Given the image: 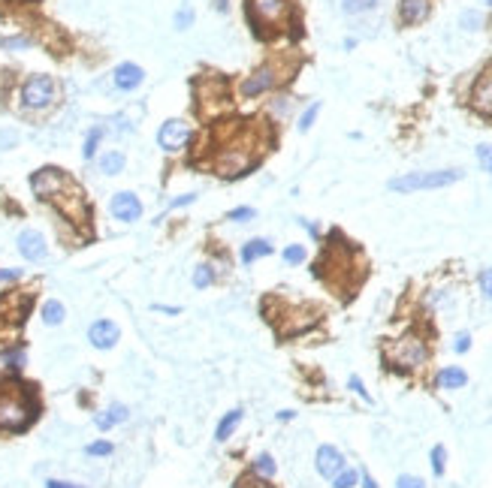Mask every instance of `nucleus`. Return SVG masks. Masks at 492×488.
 Masks as SVG:
<instances>
[{"label":"nucleus","mask_w":492,"mask_h":488,"mask_svg":"<svg viewBox=\"0 0 492 488\" xmlns=\"http://www.w3.org/2000/svg\"><path fill=\"white\" fill-rule=\"evenodd\" d=\"M194 199H197V193H187V196H182V199H175V202H172V208H182V205H191Z\"/></svg>","instance_id":"37"},{"label":"nucleus","mask_w":492,"mask_h":488,"mask_svg":"<svg viewBox=\"0 0 492 488\" xmlns=\"http://www.w3.org/2000/svg\"><path fill=\"white\" fill-rule=\"evenodd\" d=\"M362 488H377V485H375V479L369 477V473H362Z\"/></svg>","instance_id":"40"},{"label":"nucleus","mask_w":492,"mask_h":488,"mask_svg":"<svg viewBox=\"0 0 492 488\" xmlns=\"http://www.w3.org/2000/svg\"><path fill=\"white\" fill-rule=\"evenodd\" d=\"M375 4H377V0H342L345 12H350V16H357V12H369Z\"/></svg>","instance_id":"24"},{"label":"nucleus","mask_w":492,"mask_h":488,"mask_svg":"<svg viewBox=\"0 0 492 488\" xmlns=\"http://www.w3.org/2000/svg\"><path fill=\"white\" fill-rule=\"evenodd\" d=\"M194 24V9L191 6H182L175 12V31H187Z\"/></svg>","instance_id":"25"},{"label":"nucleus","mask_w":492,"mask_h":488,"mask_svg":"<svg viewBox=\"0 0 492 488\" xmlns=\"http://www.w3.org/2000/svg\"><path fill=\"white\" fill-rule=\"evenodd\" d=\"M474 109L483 112V115H492V75H486V79L477 85V91H474Z\"/></svg>","instance_id":"17"},{"label":"nucleus","mask_w":492,"mask_h":488,"mask_svg":"<svg viewBox=\"0 0 492 488\" xmlns=\"http://www.w3.org/2000/svg\"><path fill=\"white\" fill-rule=\"evenodd\" d=\"M462 21H465V24H481V18L471 16V12H469V16H462Z\"/></svg>","instance_id":"41"},{"label":"nucleus","mask_w":492,"mask_h":488,"mask_svg":"<svg viewBox=\"0 0 492 488\" xmlns=\"http://www.w3.org/2000/svg\"><path fill=\"white\" fill-rule=\"evenodd\" d=\"M287 9V0H248V12L254 24H275Z\"/></svg>","instance_id":"7"},{"label":"nucleus","mask_w":492,"mask_h":488,"mask_svg":"<svg viewBox=\"0 0 492 488\" xmlns=\"http://www.w3.org/2000/svg\"><path fill=\"white\" fill-rule=\"evenodd\" d=\"M357 479H360V473L357 470H350V467H342L333 477V488H353L357 485Z\"/></svg>","instance_id":"22"},{"label":"nucleus","mask_w":492,"mask_h":488,"mask_svg":"<svg viewBox=\"0 0 492 488\" xmlns=\"http://www.w3.org/2000/svg\"><path fill=\"white\" fill-rule=\"evenodd\" d=\"M396 488H426V482L420 479V477H399V482H396Z\"/></svg>","instance_id":"31"},{"label":"nucleus","mask_w":492,"mask_h":488,"mask_svg":"<svg viewBox=\"0 0 492 488\" xmlns=\"http://www.w3.org/2000/svg\"><path fill=\"white\" fill-rule=\"evenodd\" d=\"M471 346V338H469V331H462V335H456V344H453V350L456 353H465Z\"/></svg>","instance_id":"35"},{"label":"nucleus","mask_w":492,"mask_h":488,"mask_svg":"<svg viewBox=\"0 0 492 488\" xmlns=\"http://www.w3.org/2000/svg\"><path fill=\"white\" fill-rule=\"evenodd\" d=\"M481 290H483L486 299H492V268H483L481 272Z\"/></svg>","instance_id":"34"},{"label":"nucleus","mask_w":492,"mask_h":488,"mask_svg":"<svg viewBox=\"0 0 492 488\" xmlns=\"http://www.w3.org/2000/svg\"><path fill=\"white\" fill-rule=\"evenodd\" d=\"M109 211H112L115 221L133 223V221H140V217H142V202H140V196H136V193H130V190H121V193L112 196Z\"/></svg>","instance_id":"6"},{"label":"nucleus","mask_w":492,"mask_h":488,"mask_svg":"<svg viewBox=\"0 0 492 488\" xmlns=\"http://www.w3.org/2000/svg\"><path fill=\"white\" fill-rule=\"evenodd\" d=\"M46 488H82V485H73V482H58V479H48Z\"/></svg>","instance_id":"39"},{"label":"nucleus","mask_w":492,"mask_h":488,"mask_svg":"<svg viewBox=\"0 0 492 488\" xmlns=\"http://www.w3.org/2000/svg\"><path fill=\"white\" fill-rule=\"evenodd\" d=\"M124 154L121 151H106L103 157H100V172H106V175H118L124 169Z\"/></svg>","instance_id":"19"},{"label":"nucleus","mask_w":492,"mask_h":488,"mask_svg":"<svg viewBox=\"0 0 492 488\" xmlns=\"http://www.w3.org/2000/svg\"><path fill=\"white\" fill-rule=\"evenodd\" d=\"M251 217H254V208H233L230 211V221H236V223H248Z\"/></svg>","instance_id":"33"},{"label":"nucleus","mask_w":492,"mask_h":488,"mask_svg":"<svg viewBox=\"0 0 492 488\" xmlns=\"http://www.w3.org/2000/svg\"><path fill=\"white\" fill-rule=\"evenodd\" d=\"M272 85H275V73H272L269 67H263L260 73L248 75V79L239 85V94H242V97H257V94H263V91H269Z\"/></svg>","instance_id":"11"},{"label":"nucleus","mask_w":492,"mask_h":488,"mask_svg":"<svg viewBox=\"0 0 492 488\" xmlns=\"http://www.w3.org/2000/svg\"><path fill=\"white\" fill-rule=\"evenodd\" d=\"M19 277H21L19 268H9V272H0V280H19Z\"/></svg>","instance_id":"38"},{"label":"nucleus","mask_w":492,"mask_h":488,"mask_svg":"<svg viewBox=\"0 0 492 488\" xmlns=\"http://www.w3.org/2000/svg\"><path fill=\"white\" fill-rule=\"evenodd\" d=\"M118 338H121V331L112 319H97V323L88 329V341H91L97 350H112V346L118 344Z\"/></svg>","instance_id":"8"},{"label":"nucleus","mask_w":492,"mask_h":488,"mask_svg":"<svg viewBox=\"0 0 492 488\" xmlns=\"http://www.w3.org/2000/svg\"><path fill=\"white\" fill-rule=\"evenodd\" d=\"M318 112H320V102H311V106L305 109V115L299 118V130H302V133L311 130V124H314V118H318Z\"/></svg>","instance_id":"27"},{"label":"nucleus","mask_w":492,"mask_h":488,"mask_svg":"<svg viewBox=\"0 0 492 488\" xmlns=\"http://www.w3.org/2000/svg\"><path fill=\"white\" fill-rule=\"evenodd\" d=\"M462 178L459 169H438V172H408L402 178H393L389 181V190L396 193H414V190H438L447 184H456Z\"/></svg>","instance_id":"2"},{"label":"nucleus","mask_w":492,"mask_h":488,"mask_svg":"<svg viewBox=\"0 0 492 488\" xmlns=\"http://www.w3.org/2000/svg\"><path fill=\"white\" fill-rule=\"evenodd\" d=\"M64 317H67V311H64V304L61 302H46L43 304V323L46 326H61L64 323Z\"/></svg>","instance_id":"20"},{"label":"nucleus","mask_w":492,"mask_h":488,"mask_svg":"<svg viewBox=\"0 0 492 488\" xmlns=\"http://www.w3.org/2000/svg\"><path fill=\"white\" fill-rule=\"evenodd\" d=\"M239 422H242V410H230V413H226V416L221 419L218 431H214V440H218V443L230 440V437H233V431L239 428Z\"/></svg>","instance_id":"18"},{"label":"nucleus","mask_w":492,"mask_h":488,"mask_svg":"<svg viewBox=\"0 0 492 488\" xmlns=\"http://www.w3.org/2000/svg\"><path fill=\"white\" fill-rule=\"evenodd\" d=\"M21 100H24V106H28V109L52 106V100H55L52 75H33V79H28V82H24V87H21Z\"/></svg>","instance_id":"3"},{"label":"nucleus","mask_w":492,"mask_h":488,"mask_svg":"<svg viewBox=\"0 0 492 488\" xmlns=\"http://www.w3.org/2000/svg\"><path fill=\"white\" fill-rule=\"evenodd\" d=\"M269 253H272V244L266 238H251L242 248V262L251 265V262H257V260H263V256H269Z\"/></svg>","instance_id":"14"},{"label":"nucleus","mask_w":492,"mask_h":488,"mask_svg":"<svg viewBox=\"0 0 492 488\" xmlns=\"http://www.w3.org/2000/svg\"><path fill=\"white\" fill-rule=\"evenodd\" d=\"M33 419V404L28 401L19 386H4L0 392V428L6 431H24Z\"/></svg>","instance_id":"1"},{"label":"nucleus","mask_w":492,"mask_h":488,"mask_svg":"<svg viewBox=\"0 0 492 488\" xmlns=\"http://www.w3.org/2000/svg\"><path fill=\"white\" fill-rule=\"evenodd\" d=\"M465 383H469V374H465L462 368H444V371H438V386L441 389H462Z\"/></svg>","instance_id":"16"},{"label":"nucleus","mask_w":492,"mask_h":488,"mask_svg":"<svg viewBox=\"0 0 492 488\" xmlns=\"http://www.w3.org/2000/svg\"><path fill=\"white\" fill-rule=\"evenodd\" d=\"M214 284V272H211V265H197L194 268V287L197 290H206V287H211Z\"/></svg>","instance_id":"21"},{"label":"nucleus","mask_w":492,"mask_h":488,"mask_svg":"<svg viewBox=\"0 0 492 488\" xmlns=\"http://www.w3.org/2000/svg\"><path fill=\"white\" fill-rule=\"evenodd\" d=\"M477 160L483 163L486 172H492V148H489V145H481V148H477Z\"/></svg>","instance_id":"32"},{"label":"nucleus","mask_w":492,"mask_h":488,"mask_svg":"<svg viewBox=\"0 0 492 488\" xmlns=\"http://www.w3.org/2000/svg\"><path fill=\"white\" fill-rule=\"evenodd\" d=\"M426 16H429V0H402L399 4L402 24H420Z\"/></svg>","instance_id":"13"},{"label":"nucleus","mask_w":492,"mask_h":488,"mask_svg":"<svg viewBox=\"0 0 492 488\" xmlns=\"http://www.w3.org/2000/svg\"><path fill=\"white\" fill-rule=\"evenodd\" d=\"M88 455H112V443H106V440H97V443H91L85 449Z\"/></svg>","instance_id":"30"},{"label":"nucleus","mask_w":492,"mask_h":488,"mask_svg":"<svg viewBox=\"0 0 492 488\" xmlns=\"http://www.w3.org/2000/svg\"><path fill=\"white\" fill-rule=\"evenodd\" d=\"M187 139H191V127H187L184 121H179V118L167 121L157 130V145L163 151H182L187 145Z\"/></svg>","instance_id":"5"},{"label":"nucleus","mask_w":492,"mask_h":488,"mask_svg":"<svg viewBox=\"0 0 492 488\" xmlns=\"http://www.w3.org/2000/svg\"><path fill=\"white\" fill-rule=\"evenodd\" d=\"M254 470H257V473H263V477H275V470H278V467H275L272 455L263 452V455H257V461H254Z\"/></svg>","instance_id":"23"},{"label":"nucleus","mask_w":492,"mask_h":488,"mask_svg":"<svg viewBox=\"0 0 492 488\" xmlns=\"http://www.w3.org/2000/svg\"><path fill=\"white\" fill-rule=\"evenodd\" d=\"M142 67H136V63H121V67H115V87H121V91H133V87L142 85Z\"/></svg>","instance_id":"12"},{"label":"nucleus","mask_w":492,"mask_h":488,"mask_svg":"<svg viewBox=\"0 0 492 488\" xmlns=\"http://www.w3.org/2000/svg\"><path fill=\"white\" fill-rule=\"evenodd\" d=\"M350 389H353V392H357V395H362V398H365V401H369V392H365V389H362V383H360V377H350Z\"/></svg>","instance_id":"36"},{"label":"nucleus","mask_w":492,"mask_h":488,"mask_svg":"<svg viewBox=\"0 0 492 488\" xmlns=\"http://www.w3.org/2000/svg\"><path fill=\"white\" fill-rule=\"evenodd\" d=\"M444 458H447L444 446H435L432 449V470H435V477H441V473H444Z\"/></svg>","instance_id":"28"},{"label":"nucleus","mask_w":492,"mask_h":488,"mask_svg":"<svg viewBox=\"0 0 492 488\" xmlns=\"http://www.w3.org/2000/svg\"><path fill=\"white\" fill-rule=\"evenodd\" d=\"M387 356H389V362L399 365V368H417L426 359V346L420 338H402L389 346Z\"/></svg>","instance_id":"4"},{"label":"nucleus","mask_w":492,"mask_h":488,"mask_svg":"<svg viewBox=\"0 0 492 488\" xmlns=\"http://www.w3.org/2000/svg\"><path fill=\"white\" fill-rule=\"evenodd\" d=\"M284 262H290V265L305 262V248H302V244H290V248L284 250Z\"/></svg>","instance_id":"26"},{"label":"nucleus","mask_w":492,"mask_h":488,"mask_svg":"<svg viewBox=\"0 0 492 488\" xmlns=\"http://www.w3.org/2000/svg\"><path fill=\"white\" fill-rule=\"evenodd\" d=\"M100 136H103V130H91V136H88V142H85V157H88V160L94 157V151H97V142H100Z\"/></svg>","instance_id":"29"},{"label":"nucleus","mask_w":492,"mask_h":488,"mask_svg":"<svg viewBox=\"0 0 492 488\" xmlns=\"http://www.w3.org/2000/svg\"><path fill=\"white\" fill-rule=\"evenodd\" d=\"M19 253L24 256V260H31V262H40V260H46L48 244H46V238L40 233H36V229H24V233L19 235Z\"/></svg>","instance_id":"9"},{"label":"nucleus","mask_w":492,"mask_h":488,"mask_svg":"<svg viewBox=\"0 0 492 488\" xmlns=\"http://www.w3.org/2000/svg\"><path fill=\"white\" fill-rule=\"evenodd\" d=\"M483 4H492V0H483Z\"/></svg>","instance_id":"42"},{"label":"nucleus","mask_w":492,"mask_h":488,"mask_svg":"<svg viewBox=\"0 0 492 488\" xmlns=\"http://www.w3.org/2000/svg\"><path fill=\"white\" fill-rule=\"evenodd\" d=\"M130 413H127V407L124 404H112L109 410H103V413H100L94 422H97V428H103V431H109L112 425H121L124 419H127Z\"/></svg>","instance_id":"15"},{"label":"nucleus","mask_w":492,"mask_h":488,"mask_svg":"<svg viewBox=\"0 0 492 488\" xmlns=\"http://www.w3.org/2000/svg\"><path fill=\"white\" fill-rule=\"evenodd\" d=\"M342 467H345V455L338 452L335 446H320L318 449V470H320V477L333 479Z\"/></svg>","instance_id":"10"}]
</instances>
